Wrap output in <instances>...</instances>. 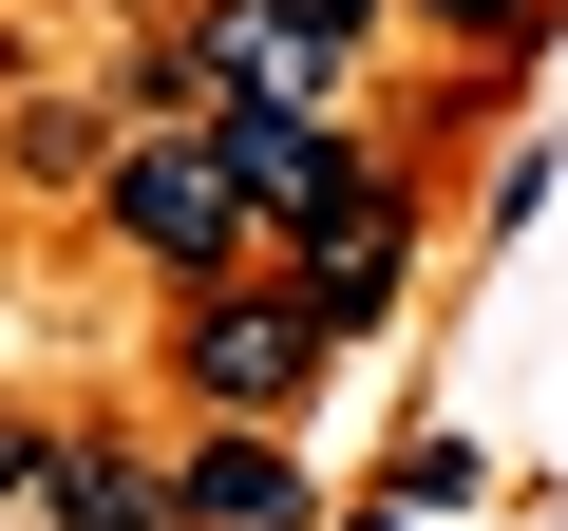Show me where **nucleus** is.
I'll return each instance as SVG.
<instances>
[{"label":"nucleus","instance_id":"f257e3e1","mask_svg":"<svg viewBox=\"0 0 568 531\" xmlns=\"http://www.w3.org/2000/svg\"><path fill=\"white\" fill-rule=\"evenodd\" d=\"M95 228L152 266V285L190 304V285H227V266L265 247V209L227 190V152H209V114H133L114 133V171H95Z\"/></svg>","mask_w":568,"mask_h":531},{"label":"nucleus","instance_id":"f03ea898","mask_svg":"<svg viewBox=\"0 0 568 531\" xmlns=\"http://www.w3.org/2000/svg\"><path fill=\"white\" fill-rule=\"evenodd\" d=\"M323 361H342V323L284 285V266H227V285H190V304H171V380H190L209 418H304V399H323Z\"/></svg>","mask_w":568,"mask_h":531},{"label":"nucleus","instance_id":"7ed1b4c3","mask_svg":"<svg viewBox=\"0 0 568 531\" xmlns=\"http://www.w3.org/2000/svg\"><path fill=\"white\" fill-rule=\"evenodd\" d=\"M171 39H190V96H209V114H246V96H284V114H342V77H361V58L304 20V0H190Z\"/></svg>","mask_w":568,"mask_h":531},{"label":"nucleus","instance_id":"20e7f679","mask_svg":"<svg viewBox=\"0 0 568 531\" xmlns=\"http://www.w3.org/2000/svg\"><path fill=\"white\" fill-rule=\"evenodd\" d=\"M284 285H304L342 342H379V323H398V285H417V190H398V171H361L323 228H284Z\"/></svg>","mask_w":568,"mask_h":531},{"label":"nucleus","instance_id":"39448f33","mask_svg":"<svg viewBox=\"0 0 568 531\" xmlns=\"http://www.w3.org/2000/svg\"><path fill=\"white\" fill-rule=\"evenodd\" d=\"M209 152H227V190L265 209V247H284V228H323V209H342V190L379 171V152H361L342 114H284V96H246V114H209Z\"/></svg>","mask_w":568,"mask_h":531},{"label":"nucleus","instance_id":"423d86ee","mask_svg":"<svg viewBox=\"0 0 568 531\" xmlns=\"http://www.w3.org/2000/svg\"><path fill=\"white\" fill-rule=\"evenodd\" d=\"M171 493H190V531H323V474L284 455V418H209L171 455Z\"/></svg>","mask_w":568,"mask_h":531},{"label":"nucleus","instance_id":"0eeeda50","mask_svg":"<svg viewBox=\"0 0 568 531\" xmlns=\"http://www.w3.org/2000/svg\"><path fill=\"white\" fill-rule=\"evenodd\" d=\"M39 512H58V531H190V493H171V455H133V437H58V474H39Z\"/></svg>","mask_w":568,"mask_h":531},{"label":"nucleus","instance_id":"6e6552de","mask_svg":"<svg viewBox=\"0 0 568 531\" xmlns=\"http://www.w3.org/2000/svg\"><path fill=\"white\" fill-rule=\"evenodd\" d=\"M398 20H436V39H474V58H530L549 0H398Z\"/></svg>","mask_w":568,"mask_h":531},{"label":"nucleus","instance_id":"1a4fd4ad","mask_svg":"<svg viewBox=\"0 0 568 531\" xmlns=\"http://www.w3.org/2000/svg\"><path fill=\"white\" fill-rule=\"evenodd\" d=\"M474 493H493L474 437H417V455H398V512H474Z\"/></svg>","mask_w":568,"mask_h":531},{"label":"nucleus","instance_id":"9d476101","mask_svg":"<svg viewBox=\"0 0 568 531\" xmlns=\"http://www.w3.org/2000/svg\"><path fill=\"white\" fill-rule=\"evenodd\" d=\"M39 474H58V437H39V418H0V512H20Z\"/></svg>","mask_w":568,"mask_h":531},{"label":"nucleus","instance_id":"9b49d317","mask_svg":"<svg viewBox=\"0 0 568 531\" xmlns=\"http://www.w3.org/2000/svg\"><path fill=\"white\" fill-rule=\"evenodd\" d=\"M304 20H323L342 58H379V20H398V0H304Z\"/></svg>","mask_w":568,"mask_h":531},{"label":"nucleus","instance_id":"f8f14e48","mask_svg":"<svg viewBox=\"0 0 568 531\" xmlns=\"http://www.w3.org/2000/svg\"><path fill=\"white\" fill-rule=\"evenodd\" d=\"M361 531H398V512H361Z\"/></svg>","mask_w":568,"mask_h":531}]
</instances>
